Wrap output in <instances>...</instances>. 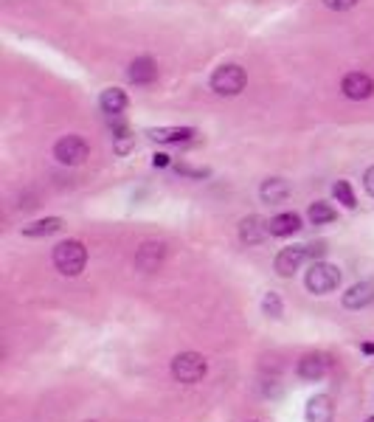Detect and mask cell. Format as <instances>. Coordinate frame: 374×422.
Instances as JSON below:
<instances>
[{
  "label": "cell",
  "instance_id": "8992f818",
  "mask_svg": "<svg viewBox=\"0 0 374 422\" xmlns=\"http://www.w3.org/2000/svg\"><path fill=\"white\" fill-rule=\"evenodd\" d=\"M307 259H312L309 245H290V248H282V251H279L273 268H276L279 276H293Z\"/></svg>",
  "mask_w": 374,
  "mask_h": 422
},
{
  "label": "cell",
  "instance_id": "277c9868",
  "mask_svg": "<svg viewBox=\"0 0 374 422\" xmlns=\"http://www.w3.org/2000/svg\"><path fill=\"white\" fill-rule=\"evenodd\" d=\"M245 82H248L245 71H242L239 65H234V62L220 65L217 71L211 74V90L220 93V96H237V93H242V90H245Z\"/></svg>",
  "mask_w": 374,
  "mask_h": 422
},
{
  "label": "cell",
  "instance_id": "8fae6325",
  "mask_svg": "<svg viewBox=\"0 0 374 422\" xmlns=\"http://www.w3.org/2000/svg\"><path fill=\"white\" fill-rule=\"evenodd\" d=\"M127 79L133 85H152L158 79V62L152 57H138L130 62V71H127Z\"/></svg>",
  "mask_w": 374,
  "mask_h": 422
},
{
  "label": "cell",
  "instance_id": "5b68a950",
  "mask_svg": "<svg viewBox=\"0 0 374 422\" xmlns=\"http://www.w3.org/2000/svg\"><path fill=\"white\" fill-rule=\"evenodd\" d=\"M87 155H90V146L79 135H65V138H60L57 144H53V158H57L60 164H65V167L82 164Z\"/></svg>",
  "mask_w": 374,
  "mask_h": 422
},
{
  "label": "cell",
  "instance_id": "7a4b0ae2",
  "mask_svg": "<svg viewBox=\"0 0 374 422\" xmlns=\"http://www.w3.org/2000/svg\"><path fill=\"white\" fill-rule=\"evenodd\" d=\"M304 285H307V290L315 293V296H327V293L338 290V285H341V271H338V265H330V262H312L309 271H307V276H304Z\"/></svg>",
  "mask_w": 374,
  "mask_h": 422
},
{
  "label": "cell",
  "instance_id": "6da1fadb",
  "mask_svg": "<svg viewBox=\"0 0 374 422\" xmlns=\"http://www.w3.org/2000/svg\"><path fill=\"white\" fill-rule=\"evenodd\" d=\"M87 265V248L79 239H65L53 248V268L62 276H79Z\"/></svg>",
  "mask_w": 374,
  "mask_h": 422
},
{
  "label": "cell",
  "instance_id": "5bb4252c",
  "mask_svg": "<svg viewBox=\"0 0 374 422\" xmlns=\"http://www.w3.org/2000/svg\"><path fill=\"white\" fill-rule=\"evenodd\" d=\"M267 228H271V237H293L301 228V217L296 211H284V214H276L267 223Z\"/></svg>",
  "mask_w": 374,
  "mask_h": 422
},
{
  "label": "cell",
  "instance_id": "d6986e66",
  "mask_svg": "<svg viewBox=\"0 0 374 422\" xmlns=\"http://www.w3.org/2000/svg\"><path fill=\"white\" fill-rule=\"evenodd\" d=\"M307 217H309V223L312 226H327V223H335V217H338V211L330 205V203H312L309 205V211H307Z\"/></svg>",
  "mask_w": 374,
  "mask_h": 422
},
{
  "label": "cell",
  "instance_id": "30bf717a",
  "mask_svg": "<svg viewBox=\"0 0 374 422\" xmlns=\"http://www.w3.org/2000/svg\"><path fill=\"white\" fill-rule=\"evenodd\" d=\"M164 256H167V248L160 245V242H144L141 248H138V253H135V268L138 271H158V265L164 262Z\"/></svg>",
  "mask_w": 374,
  "mask_h": 422
},
{
  "label": "cell",
  "instance_id": "cb8c5ba5",
  "mask_svg": "<svg viewBox=\"0 0 374 422\" xmlns=\"http://www.w3.org/2000/svg\"><path fill=\"white\" fill-rule=\"evenodd\" d=\"M152 164H155V167H169V155H164V152H158V155L152 158Z\"/></svg>",
  "mask_w": 374,
  "mask_h": 422
},
{
  "label": "cell",
  "instance_id": "3957f363",
  "mask_svg": "<svg viewBox=\"0 0 374 422\" xmlns=\"http://www.w3.org/2000/svg\"><path fill=\"white\" fill-rule=\"evenodd\" d=\"M208 372V360L200 355V352H180L175 360H172V378L178 383H200Z\"/></svg>",
  "mask_w": 374,
  "mask_h": 422
},
{
  "label": "cell",
  "instance_id": "9a60e30c",
  "mask_svg": "<svg viewBox=\"0 0 374 422\" xmlns=\"http://www.w3.org/2000/svg\"><path fill=\"white\" fill-rule=\"evenodd\" d=\"M99 108L107 113V116H121L127 110V93L119 90V87H110L99 96Z\"/></svg>",
  "mask_w": 374,
  "mask_h": 422
},
{
  "label": "cell",
  "instance_id": "4fadbf2b",
  "mask_svg": "<svg viewBox=\"0 0 374 422\" xmlns=\"http://www.w3.org/2000/svg\"><path fill=\"white\" fill-rule=\"evenodd\" d=\"M267 234H271V228H267V223L262 217H256V214H250V217H245L239 223V239L245 245H259Z\"/></svg>",
  "mask_w": 374,
  "mask_h": 422
},
{
  "label": "cell",
  "instance_id": "484cf974",
  "mask_svg": "<svg viewBox=\"0 0 374 422\" xmlns=\"http://www.w3.org/2000/svg\"><path fill=\"white\" fill-rule=\"evenodd\" d=\"M366 422H374V416H368V419H366Z\"/></svg>",
  "mask_w": 374,
  "mask_h": 422
},
{
  "label": "cell",
  "instance_id": "d4e9b609",
  "mask_svg": "<svg viewBox=\"0 0 374 422\" xmlns=\"http://www.w3.org/2000/svg\"><path fill=\"white\" fill-rule=\"evenodd\" d=\"M363 352H366V355H374V344H363Z\"/></svg>",
  "mask_w": 374,
  "mask_h": 422
},
{
  "label": "cell",
  "instance_id": "603a6c76",
  "mask_svg": "<svg viewBox=\"0 0 374 422\" xmlns=\"http://www.w3.org/2000/svg\"><path fill=\"white\" fill-rule=\"evenodd\" d=\"M363 186H366V192L374 197V167H368V169H366V175H363Z\"/></svg>",
  "mask_w": 374,
  "mask_h": 422
},
{
  "label": "cell",
  "instance_id": "7402d4cb",
  "mask_svg": "<svg viewBox=\"0 0 374 422\" xmlns=\"http://www.w3.org/2000/svg\"><path fill=\"white\" fill-rule=\"evenodd\" d=\"M324 3H327V9H332V12H346V9L357 6V0H324Z\"/></svg>",
  "mask_w": 374,
  "mask_h": 422
},
{
  "label": "cell",
  "instance_id": "52a82bcc",
  "mask_svg": "<svg viewBox=\"0 0 374 422\" xmlns=\"http://www.w3.org/2000/svg\"><path fill=\"white\" fill-rule=\"evenodd\" d=\"M341 90H343V96H346V99L360 101V99H368V96L374 93V82H371V76H368V74L352 71V74H346V76H343Z\"/></svg>",
  "mask_w": 374,
  "mask_h": 422
},
{
  "label": "cell",
  "instance_id": "2e32d148",
  "mask_svg": "<svg viewBox=\"0 0 374 422\" xmlns=\"http://www.w3.org/2000/svg\"><path fill=\"white\" fill-rule=\"evenodd\" d=\"M290 192H293V186L287 180H282V178H267L262 183V189H259V194H262L264 203H282V200L290 197Z\"/></svg>",
  "mask_w": 374,
  "mask_h": 422
},
{
  "label": "cell",
  "instance_id": "7c38bea8",
  "mask_svg": "<svg viewBox=\"0 0 374 422\" xmlns=\"http://www.w3.org/2000/svg\"><path fill=\"white\" fill-rule=\"evenodd\" d=\"M343 307L346 310H363L374 301V282H360V285H352L346 293H343Z\"/></svg>",
  "mask_w": 374,
  "mask_h": 422
},
{
  "label": "cell",
  "instance_id": "ac0fdd59",
  "mask_svg": "<svg viewBox=\"0 0 374 422\" xmlns=\"http://www.w3.org/2000/svg\"><path fill=\"white\" fill-rule=\"evenodd\" d=\"M146 135L169 144V141H189L194 135V130L192 127H158V130H146Z\"/></svg>",
  "mask_w": 374,
  "mask_h": 422
},
{
  "label": "cell",
  "instance_id": "44dd1931",
  "mask_svg": "<svg viewBox=\"0 0 374 422\" xmlns=\"http://www.w3.org/2000/svg\"><path fill=\"white\" fill-rule=\"evenodd\" d=\"M332 192H335L338 203H343L346 208H355V205H357V200H355V192H352V186H349L346 180H338V183L332 186Z\"/></svg>",
  "mask_w": 374,
  "mask_h": 422
},
{
  "label": "cell",
  "instance_id": "ffe728a7",
  "mask_svg": "<svg viewBox=\"0 0 374 422\" xmlns=\"http://www.w3.org/2000/svg\"><path fill=\"white\" fill-rule=\"evenodd\" d=\"M262 310H264V315H267V319H282L284 307H282V298H279V293H267V296L262 298Z\"/></svg>",
  "mask_w": 374,
  "mask_h": 422
},
{
  "label": "cell",
  "instance_id": "9c48e42d",
  "mask_svg": "<svg viewBox=\"0 0 374 422\" xmlns=\"http://www.w3.org/2000/svg\"><path fill=\"white\" fill-rule=\"evenodd\" d=\"M304 416H307V422H332V419H335L332 397H330V394H315V397H309V403H307V408H304Z\"/></svg>",
  "mask_w": 374,
  "mask_h": 422
},
{
  "label": "cell",
  "instance_id": "e0dca14e",
  "mask_svg": "<svg viewBox=\"0 0 374 422\" xmlns=\"http://www.w3.org/2000/svg\"><path fill=\"white\" fill-rule=\"evenodd\" d=\"M62 226H65L62 217H42V220H34V223L23 226V237H31V239H37V237H51V234H57Z\"/></svg>",
  "mask_w": 374,
  "mask_h": 422
},
{
  "label": "cell",
  "instance_id": "ba28073f",
  "mask_svg": "<svg viewBox=\"0 0 374 422\" xmlns=\"http://www.w3.org/2000/svg\"><path fill=\"white\" fill-rule=\"evenodd\" d=\"M327 372H330V357H327V355H315V352H309V355H304V357L298 360V378L307 380V383L321 380Z\"/></svg>",
  "mask_w": 374,
  "mask_h": 422
}]
</instances>
